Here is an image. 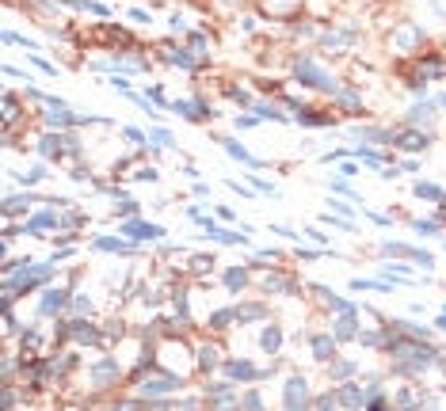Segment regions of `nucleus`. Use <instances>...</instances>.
<instances>
[{
	"label": "nucleus",
	"instance_id": "8",
	"mask_svg": "<svg viewBox=\"0 0 446 411\" xmlns=\"http://www.w3.org/2000/svg\"><path fill=\"white\" fill-rule=\"evenodd\" d=\"M202 229H206V236L210 240H217V244H244V236H240V232H229V229H222V225H214L206 217V221H202Z\"/></svg>",
	"mask_w": 446,
	"mask_h": 411
},
{
	"label": "nucleus",
	"instance_id": "42",
	"mask_svg": "<svg viewBox=\"0 0 446 411\" xmlns=\"http://www.w3.org/2000/svg\"><path fill=\"white\" fill-rule=\"evenodd\" d=\"M73 309H76V313H92V301H84V297H76V301H73Z\"/></svg>",
	"mask_w": 446,
	"mask_h": 411
},
{
	"label": "nucleus",
	"instance_id": "22",
	"mask_svg": "<svg viewBox=\"0 0 446 411\" xmlns=\"http://www.w3.org/2000/svg\"><path fill=\"white\" fill-rule=\"evenodd\" d=\"M248 282V271H240V267H233V271H225V286H229V293H240V286Z\"/></svg>",
	"mask_w": 446,
	"mask_h": 411
},
{
	"label": "nucleus",
	"instance_id": "33",
	"mask_svg": "<svg viewBox=\"0 0 446 411\" xmlns=\"http://www.w3.org/2000/svg\"><path fill=\"white\" fill-rule=\"evenodd\" d=\"M134 179H138V183H157V179H160V172H157V168H141V172L134 175Z\"/></svg>",
	"mask_w": 446,
	"mask_h": 411
},
{
	"label": "nucleus",
	"instance_id": "36",
	"mask_svg": "<svg viewBox=\"0 0 446 411\" xmlns=\"http://www.w3.org/2000/svg\"><path fill=\"white\" fill-rule=\"evenodd\" d=\"M347 373H355V362H339L336 370H332V377H347Z\"/></svg>",
	"mask_w": 446,
	"mask_h": 411
},
{
	"label": "nucleus",
	"instance_id": "6",
	"mask_svg": "<svg viewBox=\"0 0 446 411\" xmlns=\"http://www.w3.org/2000/svg\"><path fill=\"white\" fill-rule=\"evenodd\" d=\"M393 145L408 148V153H420V148L431 145V137H427V133H420V130H405V133H396V137H393Z\"/></svg>",
	"mask_w": 446,
	"mask_h": 411
},
{
	"label": "nucleus",
	"instance_id": "12",
	"mask_svg": "<svg viewBox=\"0 0 446 411\" xmlns=\"http://www.w3.org/2000/svg\"><path fill=\"white\" fill-rule=\"evenodd\" d=\"M336 354V335H313V358L317 362H328Z\"/></svg>",
	"mask_w": 446,
	"mask_h": 411
},
{
	"label": "nucleus",
	"instance_id": "39",
	"mask_svg": "<svg viewBox=\"0 0 446 411\" xmlns=\"http://www.w3.org/2000/svg\"><path fill=\"white\" fill-rule=\"evenodd\" d=\"M306 236H309V240H317V244H328V236H324L321 229H306Z\"/></svg>",
	"mask_w": 446,
	"mask_h": 411
},
{
	"label": "nucleus",
	"instance_id": "7",
	"mask_svg": "<svg viewBox=\"0 0 446 411\" xmlns=\"http://www.w3.org/2000/svg\"><path fill=\"white\" fill-rule=\"evenodd\" d=\"M172 388H180L176 377H149L145 385H141V396H168Z\"/></svg>",
	"mask_w": 446,
	"mask_h": 411
},
{
	"label": "nucleus",
	"instance_id": "20",
	"mask_svg": "<svg viewBox=\"0 0 446 411\" xmlns=\"http://www.w3.org/2000/svg\"><path fill=\"white\" fill-rule=\"evenodd\" d=\"M431 115H435V103H416V107L408 111V122H412V126L431 122Z\"/></svg>",
	"mask_w": 446,
	"mask_h": 411
},
{
	"label": "nucleus",
	"instance_id": "23",
	"mask_svg": "<svg viewBox=\"0 0 446 411\" xmlns=\"http://www.w3.org/2000/svg\"><path fill=\"white\" fill-rule=\"evenodd\" d=\"M259 346H264L267 354H275V351L282 346V331H279V328H267V331H264V339H259Z\"/></svg>",
	"mask_w": 446,
	"mask_h": 411
},
{
	"label": "nucleus",
	"instance_id": "5",
	"mask_svg": "<svg viewBox=\"0 0 446 411\" xmlns=\"http://www.w3.org/2000/svg\"><path fill=\"white\" fill-rule=\"evenodd\" d=\"M118 232H123V236H134V240H160L164 236L160 225H145V221H126Z\"/></svg>",
	"mask_w": 446,
	"mask_h": 411
},
{
	"label": "nucleus",
	"instance_id": "29",
	"mask_svg": "<svg viewBox=\"0 0 446 411\" xmlns=\"http://www.w3.org/2000/svg\"><path fill=\"white\" fill-rule=\"evenodd\" d=\"M198 366H202V370H214V366H217V351H214V346H202V351H198Z\"/></svg>",
	"mask_w": 446,
	"mask_h": 411
},
{
	"label": "nucleus",
	"instance_id": "41",
	"mask_svg": "<svg viewBox=\"0 0 446 411\" xmlns=\"http://www.w3.org/2000/svg\"><path fill=\"white\" fill-rule=\"evenodd\" d=\"M123 133H126V137L134 141V145H141V141H149V137H145V133H141V130H123Z\"/></svg>",
	"mask_w": 446,
	"mask_h": 411
},
{
	"label": "nucleus",
	"instance_id": "2",
	"mask_svg": "<svg viewBox=\"0 0 446 411\" xmlns=\"http://www.w3.org/2000/svg\"><path fill=\"white\" fill-rule=\"evenodd\" d=\"M282 403H286V411H306L309 408V385H306V377H290L286 381Z\"/></svg>",
	"mask_w": 446,
	"mask_h": 411
},
{
	"label": "nucleus",
	"instance_id": "9",
	"mask_svg": "<svg viewBox=\"0 0 446 411\" xmlns=\"http://www.w3.org/2000/svg\"><path fill=\"white\" fill-rule=\"evenodd\" d=\"M115 377H118V362H111V358H103L99 366H92V381H96V388L111 385Z\"/></svg>",
	"mask_w": 446,
	"mask_h": 411
},
{
	"label": "nucleus",
	"instance_id": "11",
	"mask_svg": "<svg viewBox=\"0 0 446 411\" xmlns=\"http://www.w3.org/2000/svg\"><path fill=\"white\" fill-rule=\"evenodd\" d=\"M336 400L343 403V408H363V403H366V392H363L359 385H343V388L336 392Z\"/></svg>",
	"mask_w": 446,
	"mask_h": 411
},
{
	"label": "nucleus",
	"instance_id": "30",
	"mask_svg": "<svg viewBox=\"0 0 446 411\" xmlns=\"http://www.w3.org/2000/svg\"><path fill=\"white\" fill-rule=\"evenodd\" d=\"M290 289H294V286H290L286 278H279V274H275V278H267V293H290Z\"/></svg>",
	"mask_w": 446,
	"mask_h": 411
},
{
	"label": "nucleus",
	"instance_id": "44",
	"mask_svg": "<svg viewBox=\"0 0 446 411\" xmlns=\"http://www.w3.org/2000/svg\"><path fill=\"white\" fill-rule=\"evenodd\" d=\"M443 107H446V99H443Z\"/></svg>",
	"mask_w": 446,
	"mask_h": 411
},
{
	"label": "nucleus",
	"instance_id": "24",
	"mask_svg": "<svg viewBox=\"0 0 446 411\" xmlns=\"http://www.w3.org/2000/svg\"><path fill=\"white\" fill-rule=\"evenodd\" d=\"M96 247L99 252H130V244H123V240H115V236H96Z\"/></svg>",
	"mask_w": 446,
	"mask_h": 411
},
{
	"label": "nucleus",
	"instance_id": "25",
	"mask_svg": "<svg viewBox=\"0 0 446 411\" xmlns=\"http://www.w3.org/2000/svg\"><path fill=\"white\" fill-rule=\"evenodd\" d=\"M259 316H264V304H244V309H237L240 324H252V320H259Z\"/></svg>",
	"mask_w": 446,
	"mask_h": 411
},
{
	"label": "nucleus",
	"instance_id": "10",
	"mask_svg": "<svg viewBox=\"0 0 446 411\" xmlns=\"http://www.w3.org/2000/svg\"><path fill=\"white\" fill-rule=\"evenodd\" d=\"M332 328H336V331H332V335H336V343H339V339H359V324H355V313H343L336 324H332Z\"/></svg>",
	"mask_w": 446,
	"mask_h": 411
},
{
	"label": "nucleus",
	"instance_id": "4",
	"mask_svg": "<svg viewBox=\"0 0 446 411\" xmlns=\"http://www.w3.org/2000/svg\"><path fill=\"white\" fill-rule=\"evenodd\" d=\"M65 304H69V289H46V293H42L39 313H42V316H58Z\"/></svg>",
	"mask_w": 446,
	"mask_h": 411
},
{
	"label": "nucleus",
	"instance_id": "17",
	"mask_svg": "<svg viewBox=\"0 0 446 411\" xmlns=\"http://www.w3.org/2000/svg\"><path fill=\"white\" fill-rule=\"evenodd\" d=\"M412 190H416L420 198H427V202H438V206L446 202V190H443V187H435V183H416Z\"/></svg>",
	"mask_w": 446,
	"mask_h": 411
},
{
	"label": "nucleus",
	"instance_id": "1",
	"mask_svg": "<svg viewBox=\"0 0 446 411\" xmlns=\"http://www.w3.org/2000/svg\"><path fill=\"white\" fill-rule=\"evenodd\" d=\"M294 73H297V80L309 84V88H321V91H332V96H339V84L332 80V76L324 73V69L317 65L313 58H301V61L294 65Z\"/></svg>",
	"mask_w": 446,
	"mask_h": 411
},
{
	"label": "nucleus",
	"instance_id": "34",
	"mask_svg": "<svg viewBox=\"0 0 446 411\" xmlns=\"http://www.w3.org/2000/svg\"><path fill=\"white\" fill-rule=\"evenodd\" d=\"M244 411H264V403H259L256 392H248V396H244Z\"/></svg>",
	"mask_w": 446,
	"mask_h": 411
},
{
	"label": "nucleus",
	"instance_id": "19",
	"mask_svg": "<svg viewBox=\"0 0 446 411\" xmlns=\"http://www.w3.org/2000/svg\"><path fill=\"white\" fill-rule=\"evenodd\" d=\"M294 118H297V122H301V126H332V122H336V118H328V115H317V111H309V107H301Z\"/></svg>",
	"mask_w": 446,
	"mask_h": 411
},
{
	"label": "nucleus",
	"instance_id": "13",
	"mask_svg": "<svg viewBox=\"0 0 446 411\" xmlns=\"http://www.w3.org/2000/svg\"><path fill=\"white\" fill-rule=\"evenodd\" d=\"M69 335H73L76 343H96V339H99V331L92 328L88 320H76V324H69Z\"/></svg>",
	"mask_w": 446,
	"mask_h": 411
},
{
	"label": "nucleus",
	"instance_id": "35",
	"mask_svg": "<svg viewBox=\"0 0 446 411\" xmlns=\"http://www.w3.org/2000/svg\"><path fill=\"white\" fill-rule=\"evenodd\" d=\"M412 229H416V232H427V236H435V232H438V225H435V221H416Z\"/></svg>",
	"mask_w": 446,
	"mask_h": 411
},
{
	"label": "nucleus",
	"instance_id": "28",
	"mask_svg": "<svg viewBox=\"0 0 446 411\" xmlns=\"http://www.w3.org/2000/svg\"><path fill=\"white\" fill-rule=\"evenodd\" d=\"M149 141H153V148H172V133L168 130H149Z\"/></svg>",
	"mask_w": 446,
	"mask_h": 411
},
{
	"label": "nucleus",
	"instance_id": "37",
	"mask_svg": "<svg viewBox=\"0 0 446 411\" xmlns=\"http://www.w3.org/2000/svg\"><path fill=\"white\" fill-rule=\"evenodd\" d=\"M256 122H259V118H252V115H244V118L237 115V130H252V126H256Z\"/></svg>",
	"mask_w": 446,
	"mask_h": 411
},
{
	"label": "nucleus",
	"instance_id": "32",
	"mask_svg": "<svg viewBox=\"0 0 446 411\" xmlns=\"http://www.w3.org/2000/svg\"><path fill=\"white\" fill-rule=\"evenodd\" d=\"M339 103H343V107H359V91L355 88H343V91H339Z\"/></svg>",
	"mask_w": 446,
	"mask_h": 411
},
{
	"label": "nucleus",
	"instance_id": "38",
	"mask_svg": "<svg viewBox=\"0 0 446 411\" xmlns=\"http://www.w3.org/2000/svg\"><path fill=\"white\" fill-rule=\"evenodd\" d=\"M252 183H256V190H264V195H275V187L267 179H259V175H252Z\"/></svg>",
	"mask_w": 446,
	"mask_h": 411
},
{
	"label": "nucleus",
	"instance_id": "26",
	"mask_svg": "<svg viewBox=\"0 0 446 411\" xmlns=\"http://www.w3.org/2000/svg\"><path fill=\"white\" fill-rule=\"evenodd\" d=\"M256 118H275V122H286V115H279L275 103H256Z\"/></svg>",
	"mask_w": 446,
	"mask_h": 411
},
{
	"label": "nucleus",
	"instance_id": "21",
	"mask_svg": "<svg viewBox=\"0 0 446 411\" xmlns=\"http://www.w3.org/2000/svg\"><path fill=\"white\" fill-rule=\"evenodd\" d=\"M233 320H237V309H217V313L210 316V328H214V331H225Z\"/></svg>",
	"mask_w": 446,
	"mask_h": 411
},
{
	"label": "nucleus",
	"instance_id": "15",
	"mask_svg": "<svg viewBox=\"0 0 446 411\" xmlns=\"http://www.w3.org/2000/svg\"><path fill=\"white\" fill-rule=\"evenodd\" d=\"M222 145H225V153H229L233 160H240V164H252V168H256V160L248 157V148L240 145V141H233V137H222Z\"/></svg>",
	"mask_w": 446,
	"mask_h": 411
},
{
	"label": "nucleus",
	"instance_id": "3",
	"mask_svg": "<svg viewBox=\"0 0 446 411\" xmlns=\"http://www.w3.org/2000/svg\"><path fill=\"white\" fill-rule=\"evenodd\" d=\"M61 153H69V133H46V137L39 141V157L54 160V157H61Z\"/></svg>",
	"mask_w": 446,
	"mask_h": 411
},
{
	"label": "nucleus",
	"instance_id": "43",
	"mask_svg": "<svg viewBox=\"0 0 446 411\" xmlns=\"http://www.w3.org/2000/svg\"><path fill=\"white\" fill-rule=\"evenodd\" d=\"M435 12H438V16H446V0H435Z\"/></svg>",
	"mask_w": 446,
	"mask_h": 411
},
{
	"label": "nucleus",
	"instance_id": "31",
	"mask_svg": "<svg viewBox=\"0 0 446 411\" xmlns=\"http://www.w3.org/2000/svg\"><path fill=\"white\" fill-rule=\"evenodd\" d=\"M264 8L267 12H290V8H297V0H264Z\"/></svg>",
	"mask_w": 446,
	"mask_h": 411
},
{
	"label": "nucleus",
	"instance_id": "18",
	"mask_svg": "<svg viewBox=\"0 0 446 411\" xmlns=\"http://www.w3.org/2000/svg\"><path fill=\"white\" fill-rule=\"evenodd\" d=\"M225 370H229V377H240V381H256L259 377V370L252 362H229Z\"/></svg>",
	"mask_w": 446,
	"mask_h": 411
},
{
	"label": "nucleus",
	"instance_id": "14",
	"mask_svg": "<svg viewBox=\"0 0 446 411\" xmlns=\"http://www.w3.org/2000/svg\"><path fill=\"white\" fill-rule=\"evenodd\" d=\"M355 133L359 141H374V145H385V141H393V133H385V130H374V126H355Z\"/></svg>",
	"mask_w": 446,
	"mask_h": 411
},
{
	"label": "nucleus",
	"instance_id": "40",
	"mask_svg": "<svg viewBox=\"0 0 446 411\" xmlns=\"http://www.w3.org/2000/svg\"><path fill=\"white\" fill-rule=\"evenodd\" d=\"M366 411H385V400H381V396H374V400H366Z\"/></svg>",
	"mask_w": 446,
	"mask_h": 411
},
{
	"label": "nucleus",
	"instance_id": "27",
	"mask_svg": "<svg viewBox=\"0 0 446 411\" xmlns=\"http://www.w3.org/2000/svg\"><path fill=\"white\" fill-rule=\"evenodd\" d=\"M16 179L19 183H23V187H34V183H42V179H46V168H31V172H23V175H16Z\"/></svg>",
	"mask_w": 446,
	"mask_h": 411
},
{
	"label": "nucleus",
	"instance_id": "16",
	"mask_svg": "<svg viewBox=\"0 0 446 411\" xmlns=\"http://www.w3.org/2000/svg\"><path fill=\"white\" fill-rule=\"evenodd\" d=\"M31 202H34L31 195H8V198H4V214L16 217V214H23V210H27Z\"/></svg>",
	"mask_w": 446,
	"mask_h": 411
}]
</instances>
